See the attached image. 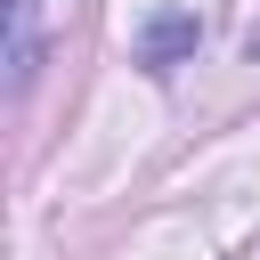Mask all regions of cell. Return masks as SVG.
<instances>
[{
	"mask_svg": "<svg viewBox=\"0 0 260 260\" xmlns=\"http://www.w3.org/2000/svg\"><path fill=\"white\" fill-rule=\"evenodd\" d=\"M179 41H195V24H187V16H171V24H162V32H154V41H146V65H154V73H162V65H171V49H179Z\"/></svg>",
	"mask_w": 260,
	"mask_h": 260,
	"instance_id": "6da1fadb",
	"label": "cell"
}]
</instances>
